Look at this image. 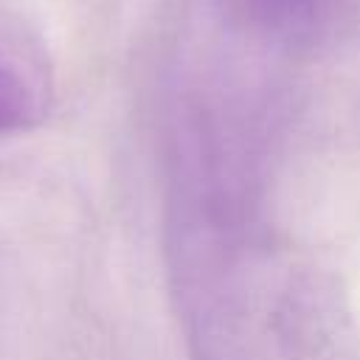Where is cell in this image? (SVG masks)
I'll return each instance as SVG.
<instances>
[{
  "instance_id": "obj_1",
  "label": "cell",
  "mask_w": 360,
  "mask_h": 360,
  "mask_svg": "<svg viewBox=\"0 0 360 360\" xmlns=\"http://www.w3.org/2000/svg\"><path fill=\"white\" fill-rule=\"evenodd\" d=\"M273 326L284 360H360V326L332 273H295L278 298Z\"/></svg>"
},
{
  "instance_id": "obj_2",
  "label": "cell",
  "mask_w": 360,
  "mask_h": 360,
  "mask_svg": "<svg viewBox=\"0 0 360 360\" xmlns=\"http://www.w3.org/2000/svg\"><path fill=\"white\" fill-rule=\"evenodd\" d=\"M53 101L45 51L20 34H0V135L37 127Z\"/></svg>"
}]
</instances>
